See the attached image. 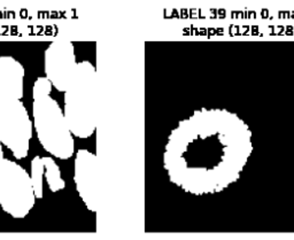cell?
<instances>
[{
	"mask_svg": "<svg viewBox=\"0 0 294 240\" xmlns=\"http://www.w3.org/2000/svg\"><path fill=\"white\" fill-rule=\"evenodd\" d=\"M253 133L225 108H200L173 129L163 152L170 182L193 196L219 193L240 178L253 153Z\"/></svg>",
	"mask_w": 294,
	"mask_h": 240,
	"instance_id": "obj_1",
	"label": "cell"
},
{
	"mask_svg": "<svg viewBox=\"0 0 294 240\" xmlns=\"http://www.w3.org/2000/svg\"><path fill=\"white\" fill-rule=\"evenodd\" d=\"M52 84L46 77H38L32 87L33 127L41 147L60 160L74 155L75 140L59 102L51 97Z\"/></svg>",
	"mask_w": 294,
	"mask_h": 240,
	"instance_id": "obj_2",
	"label": "cell"
},
{
	"mask_svg": "<svg viewBox=\"0 0 294 240\" xmlns=\"http://www.w3.org/2000/svg\"><path fill=\"white\" fill-rule=\"evenodd\" d=\"M64 117L72 136L91 137L97 128V71L90 61L77 63L76 74L64 92Z\"/></svg>",
	"mask_w": 294,
	"mask_h": 240,
	"instance_id": "obj_3",
	"label": "cell"
},
{
	"mask_svg": "<svg viewBox=\"0 0 294 240\" xmlns=\"http://www.w3.org/2000/svg\"><path fill=\"white\" fill-rule=\"evenodd\" d=\"M36 196L30 175L13 160L0 159V207L13 219L21 220L31 212Z\"/></svg>",
	"mask_w": 294,
	"mask_h": 240,
	"instance_id": "obj_4",
	"label": "cell"
},
{
	"mask_svg": "<svg viewBox=\"0 0 294 240\" xmlns=\"http://www.w3.org/2000/svg\"><path fill=\"white\" fill-rule=\"evenodd\" d=\"M33 123L20 99L0 96V143L16 160L28 156Z\"/></svg>",
	"mask_w": 294,
	"mask_h": 240,
	"instance_id": "obj_5",
	"label": "cell"
},
{
	"mask_svg": "<svg viewBox=\"0 0 294 240\" xmlns=\"http://www.w3.org/2000/svg\"><path fill=\"white\" fill-rule=\"evenodd\" d=\"M44 69L52 86L66 92L77 69L74 44L64 38L53 40L45 49Z\"/></svg>",
	"mask_w": 294,
	"mask_h": 240,
	"instance_id": "obj_6",
	"label": "cell"
},
{
	"mask_svg": "<svg viewBox=\"0 0 294 240\" xmlns=\"http://www.w3.org/2000/svg\"><path fill=\"white\" fill-rule=\"evenodd\" d=\"M74 182L76 191L90 212L97 211L98 161L95 154L78 150L74 161Z\"/></svg>",
	"mask_w": 294,
	"mask_h": 240,
	"instance_id": "obj_7",
	"label": "cell"
},
{
	"mask_svg": "<svg viewBox=\"0 0 294 240\" xmlns=\"http://www.w3.org/2000/svg\"><path fill=\"white\" fill-rule=\"evenodd\" d=\"M24 68L13 56H0V96L23 98Z\"/></svg>",
	"mask_w": 294,
	"mask_h": 240,
	"instance_id": "obj_8",
	"label": "cell"
},
{
	"mask_svg": "<svg viewBox=\"0 0 294 240\" xmlns=\"http://www.w3.org/2000/svg\"><path fill=\"white\" fill-rule=\"evenodd\" d=\"M44 178H46L48 189L52 192H59L66 188V182L62 180L59 166L51 156H43Z\"/></svg>",
	"mask_w": 294,
	"mask_h": 240,
	"instance_id": "obj_9",
	"label": "cell"
},
{
	"mask_svg": "<svg viewBox=\"0 0 294 240\" xmlns=\"http://www.w3.org/2000/svg\"><path fill=\"white\" fill-rule=\"evenodd\" d=\"M30 178H31L36 199H41V198H43V191H44L43 156L37 155L31 160V167H30Z\"/></svg>",
	"mask_w": 294,
	"mask_h": 240,
	"instance_id": "obj_10",
	"label": "cell"
},
{
	"mask_svg": "<svg viewBox=\"0 0 294 240\" xmlns=\"http://www.w3.org/2000/svg\"><path fill=\"white\" fill-rule=\"evenodd\" d=\"M3 158V151H2V144L0 143V159Z\"/></svg>",
	"mask_w": 294,
	"mask_h": 240,
	"instance_id": "obj_11",
	"label": "cell"
}]
</instances>
